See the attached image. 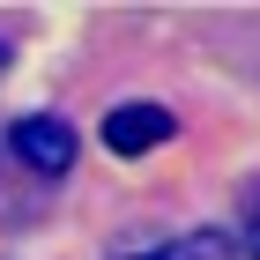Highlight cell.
I'll return each instance as SVG.
<instances>
[{"label":"cell","instance_id":"7a4b0ae2","mask_svg":"<svg viewBox=\"0 0 260 260\" xmlns=\"http://www.w3.org/2000/svg\"><path fill=\"white\" fill-rule=\"evenodd\" d=\"M156 141H171V112L164 104H112L104 112V149L112 156H149Z\"/></svg>","mask_w":260,"mask_h":260},{"label":"cell","instance_id":"6da1fadb","mask_svg":"<svg viewBox=\"0 0 260 260\" xmlns=\"http://www.w3.org/2000/svg\"><path fill=\"white\" fill-rule=\"evenodd\" d=\"M8 149H15V164H30L38 179H60L67 164H75V126H67L60 112H30V119L8 126Z\"/></svg>","mask_w":260,"mask_h":260},{"label":"cell","instance_id":"5b68a950","mask_svg":"<svg viewBox=\"0 0 260 260\" xmlns=\"http://www.w3.org/2000/svg\"><path fill=\"white\" fill-rule=\"evenodd\" d=\"M0 67H8V45H0Z\"/></svg>","mask_w":260,"mask_h":260},{"label":"cell","instance_id":"277c9868","mask_svg":"<svg viewBox=\"0 0 260 260\" xmlns=\"http://www.w3.org/2000/svg\"><path fill=\"white\" fill-rule=\"evenodd\" d=\"M245 245H253V260H260V216H253V231H245Z\"/></svg>","mask_w":260,"mask_h":260},{"label":"cell","instance_id":"3957f363","mask_svg":"<svg viewBox=\"0 0 260 260\" xmlns=\"http://www.w3.org/2000/svg\"><path fill=\"white\" fill-rule=\"evenodd\" d=\"M126 260H231V238L223 231H193V238H171L156 253H126Z\"/></svg>","mask_w":260,"mask_h":260}]
</instances>
